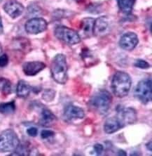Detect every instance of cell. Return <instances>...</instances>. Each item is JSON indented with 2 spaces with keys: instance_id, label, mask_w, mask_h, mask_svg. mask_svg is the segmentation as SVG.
I'll return each mask as SVG.
<instances>
[{
  "instance_id": "obj_8",
  "label": "cell",
  "mask_w": 152,
  "mask_h": 156,
  "mask_svg": "<svg viewBox=\"0 0 152 156\" xmlns=\"http://www.w3.org/2000/svg\"><path fill=\"white\" fill-rule=\"evenodd\" d=\"M48 27V23L42 18H33L27 20L25 25V30L28 34L36 35L43 33Z\"/></svg>"
},
{
  "instance_id": "obj_3",
  "label": "cell",
  "mask_w": 152,
  "mask_h": 156,
  "mask_svg": "<svg viewBox=\"0 0 152 156\" xmlns=\"http://www.w3.org/2000/svg\"><path fill=\"white\" fill-rule=\"evenodd\" d=\"M112 103V96L107 90H100L89 100V106L100 115H107Z\"/></svg>"
},
{
  "instance_id": "obj_15",
  "label": "cell",
  "mask_w": 152,
  "mask_h": 156,
  "mask_svg": "<svg viewBox=\"0 0 152 156\" xmlns=\"http://www.w3.org/2000/svg\"><path fill=\"white\" fill-rule=\"evenodd\" d=\"M57 121V117L49 109L43 108L41 113L40 125L43 127H50Z\"/></svg>"
},
{
  "instance_id": "obj_11",
  "label": "cell",
  "mask_w": 152,
  "mask_h": 156,
  "mask_svg": "<svg viewBox=\"0 0 152 156\" xmlns=\"http://www.w3.org/2000/svg\"><path fill=\"white\" fill-rule=\"evenodd\" d=\"M4 10L10 17L16 18L22 14L24 6L17 0H8L4 4Z\"/></svg>"
},
{
  "instance_id": "obj_7",
  "label": "cell",
  "mask_w": 152,
  "mask_h": 156,
  "mask_svg": "<svg viewBox=\"0 0 152 156\" xmlns=\"http://www.w3.org/2000/svg\"><path fill=\"white\" fill-rule=\"evenodd\" d=\"M116 118L118 119L122 128L129 125H133L137 120V111L133 108H120L117 111Z\"/></svg>"
},
{
  "instance_id": "obj_16",
  "label": "cell",
  "mask_w": 152,
  "mask_h": 156,
  "mask_svg": "<svg viewBox=\"0 0 152 156\" xmlns=\"http://www.w3.org/2000/svg\"><path fill=\"white\" fill-rule=\"evenodd\" d=\"M121 129H122V127L118 119L116 118V116L108 118L105 121L104 125V130L107 134H113V133L116 132L117 131Z\"/></svg>"
},
{
  "instance_id": "obj_18",
  "label": "cell",
  "mask_w": 152,
  "mask_h": 156,
  "mask_svg": "<svg viewBox=\"0 0 152 156\" xmlns=\"http://www.w3.org/2000/svg\"><path fill=\"white\" fill-rule=\"evenodd\" d=\"M119 9L125 14H130L134 6L135 0H116Z\"/></svg>"
},
{
  "instance_id": "obj_5",
  "label": "cell",
  "mask_w": 152,
  "mask_h": 156,
  "mask_svg": "<svg viewBox=\"0 0 152 156\" xmlns=\"http://www.w3.org/2000/svg\"><path fill=\"white\" fill-rule=\"evenodd\" d=\"M54 35L57 39L69 45L77 44L81 40L77 31L64 26H57L54 30Z\"/></svg>"
},
{
  "instance_id": "obj_28",
  "label": "cell",
  "mask_w": 152,
  "mask_h": 156,
  "mask_svg": "<svg viewBox=\"0 0 152 156\" xmlns=\"http://www.w3.org/2000/svg\"><path fill=\"white\" fill-rule=\"evenodd\" d=\"M118 155H127V153H126V152H125L123 150H119Z\"/></svg>"
},
{
  "instance_id": "obj_1",
  "label": "cell",
  "mask_w": 152,
  "mask_h": 156,
  "mask_svg": "<svg viewBox=\"0 0 152 156\" xmlns=\"http://www.w3.org/2000/svg\"><path fill=\"white\" fill-rule=\"evenodd\" d=\"M132 80L127 73L117 71L112 80L113 94L119 98H123L128 94L130 90Z\"/></svg>"
},
{
  "instance_id": "obj_21",
  "label": "cell",
  "mask_w": 152,
  "mask_h": 156,
  "mask_svg": "<svg viewBox=\"0 0 152 156\" xmlns=\"http://www.w3.org/2000/svg\"><path fill=\"white\" fill-rule=\"evenodd\" d=\"M56 91L53 89H46L42 94L43 99L47 102H50L54 99Z\"/></svg>"
},
{
  "instance_id": "obj_23",
  "label": "cell",
  "mask_w": 152,
  "mask_h": 156,
  "mask_svg": "<svg viewBox=\"0 0 152 156\" xmlns=\"http://www.w3.org/2000/svg\"><path fill=\"white\" fill-rule=\"evenodd\" d=\"M55 135V132L54 131L51 130H42V132H41V137L43 139H49L50 137H53Z\"/></svg>"
},
{
  "instance_id": "obj_2",
  "label": "cell",
  "mask_w": 152,
  "mask_h": 156,
  "mask_svg": "<svg viewBox=\"0 0 152 156\" xmlns=\"http://www.w3.org/2000/svg\"><path fill=\"white\" fill-rule=\"evenodd\" d=\"M67 70L66 56L62 54H57L53 58L50 64V73L53 79L57 83L64 84L67 81Z\"/></svg>"
},
{
  "instance_id": "obj_9",
  "label": "cell",
  "mask_w": 152,
  "mask_h": 156,
  "mask_svg": "<svg viewBox=\"0 0 152 156\" xmlns=\"http://www.w3.org/2000/svg\"><path fill=\"white\" fill-rule=\"evenodd\" d=\"M84 116L85 113L84 110L77 105L70 104L67 105L64 109L63 118L64 120L69 122L76 120H81Z\"/></svg>"
},
{
  "instance_id": "obj_12",
  "label": "cell",
  "mask_w": 152,
  "mask_h": 156,
  "mask_svg": "<svg viewBox=\"0 0 152 156\" xmlns=\"http://www.w3.org/2000/svg\"><path fill=\"white\" fill-rule=\"evenodd\" d=\"M109 32V20L107 16H100L95 19L93 26V35L105 36Z\"/></svg>"
},
{
  "instance_id": "obj_20",
  "label": "cell",
  "mask_w": 152,
  "mask_h": 156,
  "mask_svg": "<svg viewBox=\"0 0 152 156\" xmlns=\"http://www.w3.org/2000/svg\"><path fill=\"white\" fill-rule=\"evenodd\" d=\"M15 111L16 104L14 101L8 103H2L0 104V113L2 114H12Z\"/></svg>"
},
{
  "instance_id": "obj_30",
  "label": "cell",
  "mask_w": 152,
  "mask_h": 156,
  "mask_svg": "<svg viewBox=\"0 0 152 156\" xmlns=\"http://www.w3.org/2000/svg\"><path fill=\"white\" fill-rule=\"evenodd\" d=\"M2 47L1 44H0V55L2 54Z\"/></svg>"
},
{
  "instance_id": "obj_24",
  "label": "cell",
  "mask_w": 152,
  "mask_h": 156,
  "mask_svg": "<svg viewBox=\"0 0 152 156\" xmlns=\"http://www.w3.org/2000/svg\"><path fill=\"white\" fill-rule=\"evenodd\" d=\"M9 57L6 54L0 55V67L4 68L8 65Z\"/></svg>"
},
{
  "instance_id": "obj_25",
  "label": "cell",
  "mask_w": 152,
  "mask_h": 156,
  "mask_svg": "<svg viewBox=\"0 0 152 156\" xmlns=\"http://www.w3.org/2000/svg\"><path fill=\"white\" fill-rule=\"evenodd\" d=\"M93 150L96 153V155H100L104 152V146L100 144H96L93 146Z\"/></svg>"
},
{
  "instance_id": "obj_13",
  "label": "cell",
  "mask_w": 152,
  "mask_h": 156,
  "mask_svg": "<svg viewBox=\"0 0 152 156\" xmlns=\"http://www.w3.org/2000/svg\"><path fill=\"white\" fill-rule=\"evenodd\" d=\"M46 68L45 63L41 61L26 62L22 65V70L27 76H34Z\"/></svg>"
},
{
  "instance_id": "obj_17",
  "label": "cell",
  "mask_w": 152,
  "mask_h": 156,
  "mask_svg": "<svg viewBox=\"0 0 152 156\" xmlns=\"http://www.w3.org/2000/svg\"><path fill=\"white\" fill-rule=\"evenodd\" d=\"M32 90H33V87L29 85L27 82L24 80H20L18 82L17 87H16V94L18 97L25 98L28 97Z\"/></svg>"
},
{
  "instance_id": "obj_26",
  "label": "cell",
  "mask_w": 152,
  "mask_h": 156,
  "mask_svg": "<svg viewBox=\"0 0 152 156\" xmlns=\"http://www.w3.org/2000/svg\"><path fill=\"white\" fill-rule=\"evenodd\" d=\"M27 134L29 135V136L34 137L38 134V129H36V127H32L29 128V129H27Z\"/></svg>"
},
{
  "instance_id": "obj_27",
  "label": "cell",
  "mask_w": 152,
  "mask_h": 156,
  "mask_svg": "<svg viewBox=\"0 0 152 156\" xmlns=\"http://www.w3.org/2000/svg\"><path fill=\"white\" fill-rule=\"evenodd\" d=\"M151 144H152V141H150L149 142H148V143H147V145H146V146H147V148L148 149L149 151H152Z\"/></svg>"
},
{
  "instance_id": "obj_14",
  "label": "cell",
  "mask_w": 152,
  "mask_h": 156,
  "mask_svg": "<svg viewBox=\"0 0 152 156\" xmlns=\"http://www.w3.org/2000/svg\"><path fill=\"white\" fill-rule=\"evenodd\" d=\"M95 19L93 18H85L81 21L79 35L81 39L89 38L93 35V26Z\"/></svg>"
},
{
  "instance_id": "obj_10",
  "label": "cell",
  "mask_w": 152,
  "mask_h": 156,
  "mask_svg": "<svg viewBox=\"0 0 152 156\" xmlns=\"http://www.w3.org/2000/svg\"><path fill=\"white\" fill-rule=\"evenodd\" d=\"M139 43V39L137 34L129 32L123 34L119 40V46L126 51H133Z\"/></svg>"
},
{
  "instance_id": "obj_6",
  "label": "cell",
  "mask_w": 152,
  "mask_h": 156,
  "mask_svg": "<svg viewBox=\"0 0 152 156\" xmlns=\"http://www.w3.org/2000/svg\"><path fill=\"white\" fill-rule=\"evenodd\" d=\"M134 95L143 104H147L151 101L152 88L150 78H147L139 82L135 89Z\"/></svg>"
},
{
  "instance_id": "obj_22",
  "label": "cell",
  "mask_w": 152,
  "mask_h": 156,
  "mask_svg": "<svg viewBox=\"0 0 152 156\" xmlns=\"http://www.w3.org/2000/svg\"><path fill=\"white\" fill-rule=\"evenodd\" d=\"M134 66L136 68H140V69H148L150 68V65L149 63H147L146 61L142 60V59H137L135 61Z\"/></svg>"
},
{
  "instance_id": "obj_29",
  "label": "cell",
  "mask_w": 152,
  "mask_h": 156,
  "mask_svg": "<svg viewBox=\"0 0 152 156\" xmlns=\"http://www.w3.org/2000/svg\"><path fill=\"white\" fill-rule=\"evenodd\" d=\"M3 32V26H2V19L0 18V33H2Z\"/></svg>"
},
{
  "instance_id": "obj_19",
  "label": "cell",
  "mask_w": 152,
  "mask_h": 156,
  "mask_svg": "<svg viewBox=\"0 0 152 156\" xmlns=\"http://www.w3.org/2000/svg\"><path fill=\"white\" fill-rule=\"evenodd\" d=\"M0 91L4 95H9L12 92V84L6 78H0Z\"/></svg>"
},
{
  "instance_id": "obj_4",
  "label": "cell",
  "mask_w": 152,
  "mask_h": 156,
  "mask_svg": "<svg viewBox=\"0 0 152 156\" xmlns=\"http://www.w3.org/2000/svg\"><path fill=\"white\" fill-rule=\"evenodd\" d=\"M20 144L19 138L13 129H6L0 134V153L13 152Z\"/></svg>"
}]
</instances>
